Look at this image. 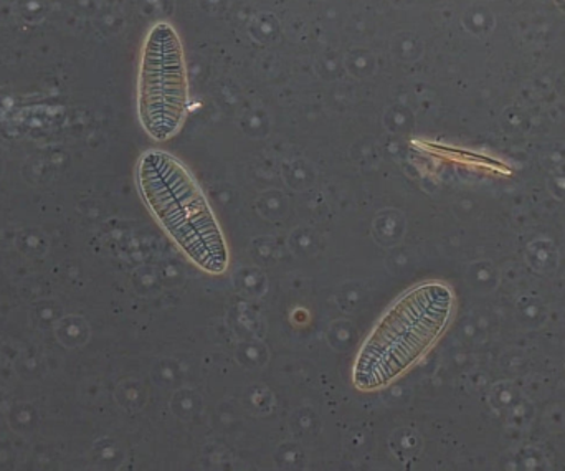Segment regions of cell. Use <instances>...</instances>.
Returning <instances> with one entry per match:
<instances>
[{"mask_svg": "<svg viewBox=\"0 0 565 471\" xmlns=\"http://www.w3.org/2000/svg\"><path fill=\"white\" fill-rule=\"evenodd\" d=\"M454 295L441 283H422L392 303L371 331L352 366L361 393L392 386L437 343L450 321Z\"/></svg>", "mask_w": 565, "mask_h": 471, "instance_id": "cell-2", "label": "cell"}, {"mask_svg": "<svg viewBox=\"0 0 565 471\" xmlns=\"http://www.w3.org/2000/svg\"><path fill=\"white\" fill-rule=\"evenodd\" d=\"M188 108V66L181 36L171 23L158 22L149 30L142 45L139 121L154 141H169L181 131Z\"/></svg>", "mask_w": 565, "mask_h": 471, "instance_id": "cell-3", "label": "cell"}, {"mask_svg": "<svg viewBox=\"0 0 565 471\" xmlns=\"http://www.w3.org/2000/svg\"><path fill=\"white\" fill-rule=\"evenodd\" d=\"M138 188L152 217L199 270L227 271L231 254L221 224L201 185L175 156L146 151L139 159Z\"/></svg>", "mask_w": 565, "mask_h": 471, "instance_id": "cell-1", "label": "cell"}]
</instances>
